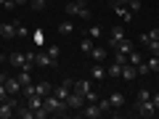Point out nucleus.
Returning a JSON list of instances; mask_svg holds the SVG:
<instances>
[{"mask_svg": "<svg viewBox=\"0 0 159 119\" xmlns=\"http://www.w3.org/2000/svg\"><path fill=\"white\" fill-rule=\"evenodd\" d=\"M135 114L148 119V117H154V114H157V106H154L151 98H146V101H135Z\"/></svg>", "mask_w": 159, "mask_h": 119, "instance_id": "1", "label": "nucleus"}, {"mask_svg": "<svg viewBox=\"0 0 159 119\" xmlns=\"http://www.w3.org/2000/svg\"><path fill=\"white\" fill-rule=\"evenodd\" d=\"M66 106H69V111H80V108L85 106V95L77 93V90H72V93H69V98H66Z\"/></svg>", "mask_w": 159, "mask_h": 119, "instance_id": "2", "label": "nucleus"}, {"mask_svg": "<svg viewBox=\"0 0 159 119\" xmlns=\"http://www.w3.org/2000/svg\"><path fill=\"white\" fill-rule=\"evenodd\" d=\"M101 106H98V101L96 103H85V106H82V108H80V117H85V119H98V117H101Z\"/></svg>", "mask_w": 159, "mask_h": 119, "instance_id": "3", "label": "nucleus"}, {"mask_svg": "<svg viewBox=\"0 0 159 119\" xmlns=\"http://www.w3.org/2000/svg\"><path fill=\"white\" fill-rule=\"evenodd\" d=\"M88 6V0H72V3H66L64 6V11H66V16L72 19V16H80V11Z\"/></svg>", "mask_w": 159, "mask_h": 119, "instance_id": "4", "label": "nucleus"}, {"mask_svg": "<svg viewBox=\"0 0 159 119\" xmlns=\"http://www.w3.org/2000/svg\"><path fill=\"white\" fill-rule=\"evenodd\" d=\"M125 37H127V34H125V27H111V32H109V45L117 48Z\"/></svg>", "mask_w": 159, "mask_h": 119, "instance_id": "5", "label": "nucleus"}, {"mask_svg": "<svg viewBox=\"0 0 159 119\" xmlns=\"http://www.w3.org/2000/svg\"><path fill=\"white\" fill-rule=\"evenodd\" d=\"M0 34H3V40H13V37H16V21L0 24Z\"/></svg>", "mask_w": 159, "mask_h": 119, "instance_id": "6", "label": "nucleus"}, {"mask_svg": "<svg viewBox=\"0 0 159 119\" xmlns=\"http://www.w3.org/2000/svg\"><path fill=\"white\" fill-rule=\"evenodd\" d=\"M119 77L125 79V82H133V79L138 77V69L133 66V64H122V74H119Z\"/></svg>", "mask_w": 159, "mask_h": 119, "instance_id": "7", "label": "nucleus"}, {"mask_svg": "<svg viewBox=\"0 0 159 119\" xmlns=\"http://www.w3.org/2000/svg\"><path fill=\"white\" fill-rule=\"evenodd\" d=\"M34 64H37V66L51 69V66H56V58H51L48 53H37V56H34Z\"/></svg>", "mask_w": 159, "mask_h": 119, "instance_id": "8", "label": "nucleus"}, {"mask_svg": "<svg viewBox=\"0 0 159 119\" xmlns=\"http://www.w3.org/2000/svg\"><path fill=\"white\" fill-rule=\"evenodd\" d=\"M141 42H143V48H148L151 56H159V40H148L146 34H141Z\"/></svg>", "mask_w": 159, "mask_h": 119, "instance_id": "9", "label": "nucleus"}, {"mask_svg": "<svg viewBox=\"0 0 159 119\" xmlns=\"http://www.w3.org/2000/svg\"><path fill=\"white\" fill-rule=\"evenodd\" d=\"M72 90H77V93H82V95H88V93L93 90V85H90V79H77L72 85Z\"/></svg>", "mask_w": 159, "mask_h": 119, "instance_id": "10", "label": "nucleus"}, {"mask_svg": "<svg viewBox=\"0 0 159 119\" xmlns=\"http://www.w3.org/2000/svg\"><path fill=\"white\" fill-rule=\"evenodd\" d=\"M6 87H8L11 95H19V93H21V82H19V77H8L6 79Z\"/></svg>", "mask_w": 159, "mask_h": 119, "instance_id": "11", "label": "nucleus"}, {"mask_svg": "<svg viewBox=\"0 0 159 119\" xmlns=\"http://www.w3.org/2000/svg\"><path fill=\"white\" fill-rule=\"evenodd\" d=\"M16 117L19 119H34V111L27 106V103H19V106H16Z\"/></svg>", "mask_w": 159, "mask_h": 119, "instance_id": "12", "label": "nucleus"}, {"mask_svg": "<svg viewBox=\"0 0 159 119\" xmlns=\"http://www.w3.org/2000/svg\"><path fill=\"white\" fill-rule=\"evenodd\" d=\"M114 13H117L122 21H133V11L127 6H114Z\"/></svg>", "mask_w": 159, "mask_h": 119, "instance_id": "13", "label": "nucleus"}, {"mask_svg": "<svg viewBox=\"0 0 159 119\" xmlns=\"http://www.w3.org/2000/svg\"><path fill=\"white\" fill-rule=\"evenodd\" d=\"M56 29H58V34H64V37H69V34L74 32V24H72V19H64V21L58 24Z\"/></svg>", "mask_w": 159, "mask_h": 119, "instance_id": "14", "label": "nucleus"}, {"mask_svg": "<svg viewBox=\"0 0 159 119\" xmlns=\"http://www.w3.org/2000/svg\"><path fill=\"white\" fill-rule=\"evenodd\" d=\"M90 77H93V79H106V77H109V74H106V66H103V64L98 61L96 66H93V72H90Z\"/></svg>", "mask_w": 159, "mask_h": 119, "instance_id": "15", "label": "nucleus"}, {"mask_svg": "<svg viewBox=\"0 0 159 119\" xmlns=\"http://www.w3.org/2000/svg\"><path fill=\"white\" fill-rule=\"evenodd\" d=\"M34 93L45 98V95H51L53 90H51V85H48V82H34Z\"/></svg>", "mask_w": 159, "mask_h": 119, "instance_id": "16", "label": "nucleus"}, {"mask_svg": "<svg viewBox=\"0 0 159 119\" xmlns=\"http://www.w3.org/2000/svg\"><path fill=\"white\" fill-rule=\"evenodd\" d=\"M109 101H111V108H122L125 106V95H122V93H111Z\"/></svg>", "mask_w": 159, "mask_h": 119, "instance_id": "17", "label": "nucleus"}, {"mask_svg": "<svg viewBox=\"0 0 159 119\" xmlns=\"http://www.w3.org/2000/svg\"><path fill=\"white\" fill-rule=\"evenodd\" d=\"M8 61H11L13 69H21V66H24V53H11V56H8Z\"/></svg>", "mask_w": 159, "mask_h": 119, "instance_id": "18", "label": "nucleus"}, {"mask_svg": "<svg viewBox=\"0 0 159 119\" xmlns=\"http://www.w3.org/2000/svg\"><path fill=\"white\" fill-rule=\"evenodd\" d=\"M16 77H19V82H21V87L32 85V72H27V69H21V72H19Z\"/></svg>", "mask_w": 159, "mask_h": 119, "instance_id": "19", "label": "nucleus"}, {"mask_svg": "<svg viewBox=\"0 0 159 119\" xmlns=\"http://www.w3.org/2000/svg\"><path fill=\"white\" fill-rule=\"evenodd\" d=\"M106 74H109V77H119V74H122V64L111 61V64L106 66Z\"/></svg>", "mask_w": 159, "mask_h": 119, "instance_id": "20", "label": "nucleus"}, {"mask_svg": "<svg viewBox=\"0 0 159 119\" xmlns=\"http://www.w3.org/2000/svg\"><path fill=\"white\" fill-rule=\"evenodd\" d=\"M69 93H72V87H69V85H64V82H61V87H56V90H53V95H58L61 101H66V98H69Z\"/></svg>", "mask_w": 159, "mask_h": 119, "instance_id": "21", "label": "nucleus"}, {"mask_svg": "<svg viewBox=\"0 0 159 119\" xmlns=\"http://www.w3.org/2000/svg\"><path fill=\"white\" fill-rule=\"evenodd\" d=\"M93 48H96V45H93V37H82V40H80V51H82V53H90Z\"/></svg>", "mask_w": 159, "mask_h": 119, "instance_id": "22", "label": "nucleus"}, {"mask_svg": "<svg viewBox=\"0 0 159 119\" xmlns=\"http://www.w3.org/2000/svg\"><path fill=\"white\" fill-rule=\"evenodd\" d=\"M117 51H122V53H133V51H135V48H133V40H122V42H119V45H117Z\"/></svg>", "mask_w": 159, "mask_h": 119, "instance_id": "23", "label": "nucleus"}, {"mask_svg": "<svg viewBox=\"0 0 159 119\" xmlns=\"http://www.w3.org/2000/svg\"><path fill=\"white\" fill-rule=\"evenodd\" d=\"M90 56L96 58V61H101V64H103V58H106V48H93Z\"/></svg>", "mask_w": 159, "mask_h": 119, "instance_id": "24", "label": "nucleus"}, {"mask_svg": "<svg viewBox=\"0 0 159 119\" xmlns=\"http://www.w3.org/2000/svg\"><path fill=\"white\" fill-rule=\"evenodd\" d=\"M29 3H32V6H29L32 11H45L48 8V0H29Z\"/></svg>", "mask_w": 159, "mask_h": 119, "instance_id": "25", "label": "nucleus"}, {"mask_svg": "<svg viewBox=\"0 0 159 119\" xmlns=\"http://www.w3.org/2000/svg\"><path fill=\"white\" fill-rule=\"evenodd\" d=\"M146 66H148V72H159V56H151L146 61Z\"/></svg>", "mask_w": 159, "mask_h": 119, "instance_id": "26", "label": "nucleus"}, {"mask_svg": "<svg viewBox=\"0 0 159 119\" xmlns=\"http://www.w3.org/2000/svg\"><path fill=\"white\" fill-rule=\"evenodd\" d=\"M114 61H117V64H127V53H122V51L114 48Z\"/></svg>", "mask_w": 159, "mask_h": 119, "instance_id": "27", "label": "nucleus"}, {"mask_svg": "<svg viewBox=\"0 0 159 119\" xmlns=\"http://www.w3.org/2000/svg\"><path fill=\"white\" fill-rule=\"evenodd\" d=\"M16 34H19V37H29V29L24 27L21 21H16Z\"/></svg>", "mask_w": 159, "mask_h": 119, "instance_id": "28", "label": "nucleus"}, {"mask_svg": "<svg viewBox=\"0 0 159 119\" xmlns=\"http://www.w3.org/2000/svg\"><path fill=\"white\" fill-rule=\"evenodd\" d=\"M48 56H51V58H56V61H58V56H61V51H58V45H48Z\"/></svg>", "mask_w": 159, "mask_h": 119, "instance_id": "29", "label": "nucleus"}, {"mask_svg": "<svg viewBox=\"0 0 159 119\" xmlns=\"http://www.w3.org/2000/svg\"><path fill=\"white\" fill-rule=\"evenodd\" d=\"M80 19H82V21H90V19H93V11H90V8H82V11H80Z\"/></svg>", "mask_w": 159, "mask_h": 119, "instance_id": "30", "label": "nucleus"}, {"mask_svg": "<svg viewBox=\"0 0 159 119\" xmlns=\"http://www.w3.org/2000/svg\"><path fill=\"white\" fill-rule=\"evenodd\" d=\"M98 106H101V111H103V114H109V111H111V101H109V98L98 101Z\"/></svg>", "mask_w": 159, "mask_h": 119, "instance_id": "31", "label": "nucleus"}, {"mask_svg": "<svg viewBox=\"0 0 159 119\" xmlns=\"http://www.w3.org/2000/svg\"><path fill=\"white\" fill-rule=\"evenodd\" d=\"M127 8L135 13V11H141V8H143V3H141V0H130V3H127Z\"/></svg>", "mask_w": 159, "mask_h": 119, "instance_id": "32", "label": "nucleus"}, {"mask_svg": "<svg viewBox=\"0 0 159 119\" xmlns=\"http://www.w3.org/2000/svg\"><path fill=\"white\" fill-rule=\"evenodd\" d=\"M32 40L37 42V45H43V42H45V34H43V32L37 29V32H32Z\"/></svg>", "mask_w": 159, "mask_h": 119, "instance_id": "33", "label": "nucleus"}, {"mask_svg": "<svg viewBox=\"0 0 159 119\" xmlns=\"http://www.w3.org/2000/svg\"><path fill=\"white\" fill-rule=\"evenodd\" d=\"M88 37L98 40V37H101V27H90V29H88Z\"/></svg>", "mask_w": 159, "mask_h": 119, "instance_id": "34", "label": "nucleus"}, {"mask_svg": "<svg viewBox=\"0 0 159 119\" xmlns=\"http://www.w3.org/2000/svg\"><path fill=\"white\" fill-rule=\"evenodd\" d=\"M148 40H159V27H154V29H148V32H143Z\"/></svg>", "mask_w": 159, "mask_h": 119, "instance_id": "35", "label": "nucleus"}, {"mask_svg": "<svg viewBox=\"0 0 159 119\" xmlns=\"http://www.w3.org/2000/svg\"><path fill=\"white\" fill-rule=\"evenodd\" d=\"M8 95H11V93H8V87H6V85H0V103L6 101V98H8Z\"/></svg>", "mask_w": 159, "mask_h": 119, "instance_id": "36", "label": "nucleus"}, {"mask_svg": "<svg viewBox=\"0 0 159 119\" xmlns=\"http://www.w3.org/2000/svg\"><path fill=\"white\" fill-rule=\"evenodd\" d=\"M146 98H151V90H138V101H146Z\"/></svg>", "mask_w": 159, "mask_h": 119, "instance_id": "37", "label": "nucleus"}, {"mask_svg": "<svg viewBox=\"0 0 159 119\" xmlns=\"http://www.w3.org/2000/svg\"><path fill=\"white\" fill-rule=\"evenodd\" d=\"M96 101H98V95H96V93L90 90V93H88V95H85V103H96Z\"/></svg>", "mask_w": 159, "mask_h": 119, "instance_id": "38", "label": "nucleus"}, {"mask_svg": "<svg viewBox=\"0 0 159 119\" xmlns=\"http://www.w3.org/2000/svg\"><path fill=\"white\" fill-rule=\"evenodd\" d=\"M151 101H154V106H157V111H159V93H154V95H151Z\"/></svg>", "mask_w": 159, "mask_h": 119, "instance_id": "39", "label": "nucleus"}, {"mask_svg": "<svg viewBox=\"0 0 159 119\" xmlns=\"http://www.w3.org/2000/svg\"><path fill=\"white\" fill-rule=\"evenodd\" d=\"M6 79H8V74H3V72H0V85H6Z\"/></svg>", "mask_w": 159, "mask_h": 119, "instance_id": "40", "label": "nucleus"}, {"mask_svg": "<svg viewBox=\"0 0 159 119\" xmlns=\"http://www.w3.org/2000/svg\"><path fill=\"white\" fill-rule=\"evenodd\" d=\"M24 3H29V0H16V6H24Z\"/></svg>", "mask_w": 159, "mask_h": 119, "instance_id": "41", "label": "nucleus"}, {"mask_svg": "<svg viewBox=\"0 0 159 119\" xmlns=\"http://www.w3.org/2000/svg\"><path fill=\"white\" fill-rule=\"evenodd\" d=\"M6 3H8V0H0V6H3V8H6Z\"/></svg>", "mask_w": 159, "mask_h": 119, "instance_id": "42", "label": "nucleus"}, {"mask_svg": "<svg viewBox=\"0 0 159 119\" xmlns=\"http://www.w3.org/2000/svg\"><path fill=\"white\" fill-rule=\"evenodd\" d=\"M3 61H6V56H3V53H0V64H3Z\"/></svg>", "mask_w": 159, "mask_h": 119, "instance_id": "43", "label": "nucleus"}, {"mask_svg": "<svg viewBox=\"0 0 159 119\" xmlns=\"http://www.w3.org/2000/svg\"><path fill=\"white\" fill-rule=\"evenodd\" d=\"M0 40H3V34H0Z\"/></svg>", "mask_w": 159, "mask_h": 119, "instance_id": "44", "label": "nucleus"}, {"mask_svg": "<svg viewBox=\"0 0 159 119\" xmlns=\"http://www.w3.org/2000/svg\"><path fill=\"white\" fill-rule=\"evenodd\" d=\"M98 3H103V0H98Z\"/></svg>", "mask_w": 159, "mask_h": 119, "instance_id": "45", "label": "nucleus"}, {"mask_svg": "<svg viewBox=\"0 0 159 119\" xmlns=\"http://www.w3.org/2000/svg\"><path fill=\"white\" fill-rule=\"evenodd\" d=\"M48 3H51V0H48Z\"/></svg>", "mask_w": 159, "mask_h": 119, "instance_id": "46", "label": "nucleus"}]
</instances>
